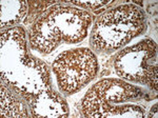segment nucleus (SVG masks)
<instances>
[{"instance_id": "obj_1", "label": "nucleus", "mask_w": 158, "mask_h": 118, "mask_svg": "<svg viewBox=\"0 0 158 118\" xmlns=\"http://www.w3.org/2000/svg\"><path fill=\"white\" fill-rule=\"evenodd\" d=\"M62 91L73 94L97 74V60L88 48H75L60 54L53 65Z\"/></svg>"}]
</instances>
